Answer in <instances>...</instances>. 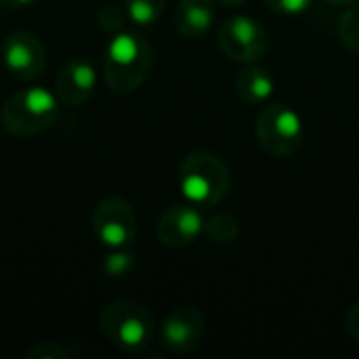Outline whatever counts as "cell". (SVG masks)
Listing matches in <instances>:
<instances>
[{"label": "cell", "mask_w": 359, "mask_h": 359, "mask_svg": "<svg viewBox=\"0 0 359 359\" xmlns=\"http://www.w3.org/2000/svg\"><path fill=\"white\" fill-rule=\"evenodd\" d=\"M313 0H265V4L282 15H301L311 6Z\"/></svg>", "instance_id": "ffe728a7"}, {"label": "cell", "mask_w": 359, "mask_h": 359, "mask_svg": "<svg viewBox=\"0 0 359 359\" xmlns=\"http://www.w3.org/2000/svg\"><path fill=\"white\" fill-rule=\"evenodd\" d=\"M339 38L341 42L359 55V4L355 2L353 6H349L343 17L339 19Z\"/></svg>", "instance_id": "2e32d148"}, {"label": "cell", "mask_w": 359, "mask_h": 359, "mask_svg": "<svg viewBox=\"0 0 359 359\" xmlns=\"http://www.w3.org/2000/svg\"><path fill=\"white\" fill-rule=\"evenodd\" d=\"M223 6H238V4H242V2H246V0H219Z\"/></svg>", "instance_id": "cb8c5ba5"}, {"label": "cell", "mask_w": 359, "mask_h": 359, "mask_svg": "<svg viewBox=\"0 0 359 359\" xmlns=\"http://www.w3.org/2000/svg\"><path fill=\"white\" fill-rule=\"evenodd\" d=\"M204 233L215 244H231L240 236V223L229 212H215L204 219Z\"/></svg>", "instance_id": "5bb4252c"}, {"label": "cell", "mask_w": 359, "mask_h": 359, "mask_svg": "<svg viewBox=\"0 0 359 359\" xmlns=\"http://www.w3.org/2000/svg\"><path fill=\"white\" fill-rule=\"evenodd\" d=\"M236 90L248 105H265L276 90V80L263 65L246 63V67L236 78Z\"/></svg>", "instance_id": "4fadbf2b"}, {"label": "cell", "mask_w": 359, "mask_h": 359, "mask_svg": "<svg viewBox=\"0 0 359 359\" xmlns=\"http://www.w3.org/2000/svg\"><path fill=\"white\" fill-rule=\"evenodd\" d=\"M97 21H99V25H101L105 32L118 34V32H122L124 15H122V11H120L118 6L105 4V6H101V11L97 13Z\"/></svg>", "instance_id": "d6986e66"}, {"label": "cell", "mask_w": 359, "mask_h": 359, "mask_svg": "<svg viewBox=\"0 0 359 359\" xmlns=\"http://www.w3.org/2000/svg\"><path fill=\"white\" fill-rule=\"evenodd\" d=\"M95 238L107 248H126L137 236V217L128 202L118 196L103 198L93 210Z\"/></svg>", "instance_id": "52a82bcc"}, {"label": "cell", "mask_w": 359, "mask_h": 359, "mask_svg": "<svg viewBox=\"0 0 359 359\" xmlns=\"http://www.w3.org/2000/svg\"><path fill=\"white\" fill-rule=\"evenodd\" d=\"M80 353L59 345V343H38L36 347L25 351V359H69L78 358Z\"/></svg>", "instance_id": "ac0fdd59"}, {"label": "cell", "mask_w": 359, "mask_h": 359, "mask_svg": "<svg viewBox=\"0 0 359 359\" xmlns=\"http://www.w3.org/2000/svg\"><path fill=\"white\" fill-rule=\"evenodd\" d=\"M179 187L183 196L198 208L217 206L231 187L227 164L204 149L187 154L179 168Z\"/></svg>", "instance_id": "7a4b0ae2"}, {"label": "cell", "mask_w": 359, "mask_h": 359, "mask_svg": "<svg viewBox=\"0 0 359 359\" xmlns=\"http://www.w3.org/2000/svg\"><path fill=\"white\" fill-rule=\"evenodd\" d=\"M326 2L332 6H349V4H355L359 0H326Z\"/></svg>", "instance_id": "603a6c76"}, {"label": "cell", "mask_w": 359, "mask_h": 359, "mask_svg": "<svg viewBox=\"0 0 359 359\" xmlns=\"http://www.w3.org/2000/svg\"><path fill=\"white\" fill-rule=\"evenodd\" d=\"M215 21L212 0H179L175 8V27L187 40H200Z\"/></svg>", "instance_id": "7c38bea8"}, {"label": "cell", "mask_w": 359, "mask_h": 359, "mask_svg": "<svg viewBox=\"0 0 359 359\" xmlns=\"http://www.w3.org/2000/svg\"><path fill=\"white\" fill-rule=\"evenodd\" d=\"M154 65L151 46L135 32H118L103 57V80L116 95L137 90L149 76Z\"/></svg>", "instance_id": "6da1fadb"}, {"label": "cell", "mask_w": 359, "mask_h": 359, "mask_svg": "<svg viewBox=\"0 0 359 359\" xmlns=\"http://www.w3.org/2000/svg\"><path fill=\"white\" fill-rule=\"evenodd\" d=\"M59 118V99L40 86L13 93L2 109L0 124L13 137H34L48 130Z\"/></svg>", "instance_id": "3957f363"}, {"label": "cell", "mask_w": 359, "mask_h": 359, "mask_svg": "<svg viewBox=\"0 0 359 359\" xmlns=\"http://www.w3.org/2000/svg\"><path fill=\"white\" fill-rule=\"evenodd\" d=\"M217 38L221 50L238 63H257L269 46L265 27L248 15H236L223 21Z\"/></svg>", "instance_id": "8992f818"}, {"label": "cell", "mask_w": 359, "mask_h": 359, "mask_svg": "<svg viewBox=\"0 0 359 359\" xmlns=\"http://www.w3.org/2000/svg\"><path fill=\"white\" fill-rule=\"evenodd\" d=\"M124 6L130 21L145 27V25H154L162 17L166 0H126Z\"/></svg>", "instance_id": "9a60e30c"}, {"label": "cell", "mask_w": 359, "mask_h": 359, "mask_svg": "<svg viewBox=\"0 0 359 359\" xmlns=\"http://www.w3.org/2000/svg\"><path fill=\"white\" fill-rule=\"evenodd\" d=\"M204 233V217L194 204H177L166 208L158 223L156 236L168 248H187Z\"/></svg>", "instance_id": "30bf717a"}, {"label": "cell", "mask_w": 359, "mask_h": 359, "mask_svg": "<svg viewBox=\"0 0 359 359\" xmlns=\"http://www.w3.org/2000/svg\"><path fill=\"white\" fill-rule=\"evenodd\" d=\"M133 259L135 257L130 252H124V248H116V252L105 257L103 269H105V273L109 278H124L133 269V265H135Z\"/></svg>", "instance_id": "e0dca14e"}, {"label": "cell", "mask_w": 359, "mask_h": 359, "mask_svg": "<svg viewBox=\"0 0 359 359\" xmlns=\"http://www.w3.org/2000/svg\"><path fill=\"white\" fill-rule=\"evenodd\" d=\"M95 84H97V72L93 63L88 59L74 57L59 69L55 80V93L59 103L67 107H78L93 97Z\"/></svg>", "instance_id": "8fae6325"}, {"label": "cell", "mask_w": 359, "mask_h": 359, "mask_svg": "<svg viewBox=\"0 0 359 359\" xmlns=\"http://www.w3.org/2000/svg\"><path fill=\"white\" fill-rule=\"evenodd\" d=\"M255 135L259 145L269 156L290 158L301 149L305 128L301 116L292 107L284 103H269L257 116Z\"/></svg>", "instance_id": "5b68a950"}, {"label": "cell", "mask_w": 359, "mask_h": 359, "mask_svg": "<svg viewBox=\"0 0 359 359\" xmlns=\"http://www.w3.org/2000/svg\"><path fill=\"white\" fill-rule=\"evenodd\" d=\"M32 2L34 0H0V4L6 6V8H23V6H27Z\"/></svg>", "instance_id": "7402d4cb"}, {"label": "cell", "mask_w": 359, "mask_h": 359, "mask_svg": "<svg viewBox=\"0 0 359 359\" xmlns=\"http://www.w3.org/2000/svg\"><path fill=\"white\" fill-rule=\"evenodd\" d=\"M99 328L105 339L124 353H141L154 337L151 313L135 301H111L99 313Z\"/></svg>", "instance_id": "277c9868"}, {"label": "cell", "mask_w": 359, "mask_h": 359, "mask_svg": "<svg viewBox=\"0 0 359 359\" xmlns=\"http://www.w3.org/2000/svg\"><path fill=\"white\" fill-rule=\"evenodd\" d=\"M2 61L8 74L21 82H32L46 67V48L29 32H13L2 42Z\"/></svg>", "instance_id": "9c48e42d"}, {"label": "cell", "mask_w": 359, "mask_h": 359, "mask_svg": "<svg viewBox=\"0 0 359 359\" xmlns=\"http://www.w3.org/2000/svg\"><path fill=\"white\" fill-rule=\"evenodd\" d=\"M345 322H347V330H349L351 339H353L355 343H359V303L351 305V309L347 311Z\"/></svg>", "instance_id": "44dd1931"}, {"label": "cell", "mask_w": 359, "mask_h": 359, "mask_svg": "<svg viewBox=\"0 0 359 359\" xmlns=\"http://www.w3.org/2000/svg\"><path fill=\"white\" fill-rule=\"evenodd\" d=\"M206 332V320L200 309L183 305L172 309L160 326V345L170 355H189L198 349Z\"/></svg>", "instance_id": "ba28073f"}]
</instances>
